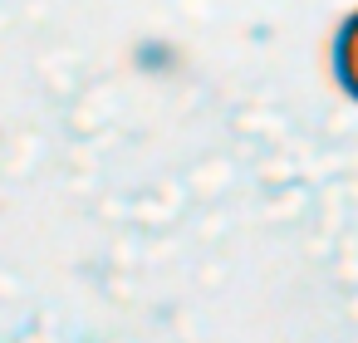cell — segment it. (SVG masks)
Listing matches in <instances>:
<instances>
[{
  "label": "cell",
  "mask_w": 358,
  "mask_h": 343,
  "mask_svg": "<svg viewBox=\"0 0 358 343\" xmlns=\"http://www.w3.org/2000/svg\"><path fill=\"white\" fill-rule=\"evenodd\" d=\"M329 74H334V89L358 103V6L338 20L334 40H329Z\"/></svg>",
  "instance_id": "obj_1"
}]
</instances>
